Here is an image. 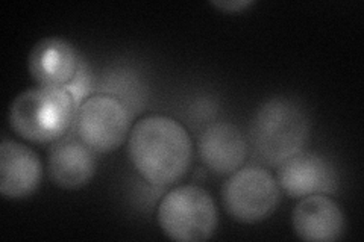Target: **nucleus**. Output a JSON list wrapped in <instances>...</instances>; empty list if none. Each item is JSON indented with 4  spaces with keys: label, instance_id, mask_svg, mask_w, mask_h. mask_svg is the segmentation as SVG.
I'll list each match as a JSON object with an SVG mask.
<instances>
[{
    "label": "nucleus",
    "instance_id": "1",
    "mask_svg": "<svg viewBox=\"0 0 364 242\" xmlns=\"http://www.w3.org/2000/svg\"><path fill=\"white\" fill-rule=\"evenodd\" d=\"M128 156L139 175L155 187L175 185L193 160L187 129L166 115H149L134 124L128 136Z\"/></svg>",
    "mask_w": 364,
    "mask_h": 242
},
{
    "label": "nucleus",
    "instance_id": "2",
    "mask_svg": "<svg viewBox=\"0 0 364 242\" xmlns=\"http://www.w3.org/2000/svg\"><path fill=\"white\" fill-rule=\"evenodd\" d=\"M310 129L309 115L298 101L273 97L257 109L250 124V141L258 158L277 168L304 152Z\"/></svg>",
    "mask_w": 364,
    "mask_h": 242
},
{
    "label": "nucleus",
    "instance_id": "3",
    "mask_svg": "<svg viewBox=\"0 0 364 242\" xmlns=\"http://www.w3.org/2000/svg\"><path fill=\"white\" fill-rule=\"evenodd\" d=\"M77 106L64 88L38 87L20 93L11 103L9 126L33 144H53L73 131Z\"/></svg>",
    "mask_w": 364,
    "mask_h": 242
},
{
    "label": "nucleus",
    "instance_id": "4",
    "mask_svg": "<svg viewBox=\"0 0 364 242\" xmlns=\"http://www.w3.org/2000/svg\"><path fill=\"white\" fill-rule=\"evenodd\" d=\"M158 224L163 233L178 242H202L218 229V207L208 191L181 185L168 191L158 206Z\"/></svg>",
    "mask_w": 364,
    "mask_h": 242
},
{
    "label": "nucleus",
    "instance_id": "5",
    "mask_svg": "<svg viewBox=\"0 0 364 242\" xmlns=\"http://www.w3.org/2000/svg\"><path fill=\"white\" fill-rule=\"evenodd\" d=\"M222 202L234 221L257 224L277 211L281 188L269 170L257 165L242 167L223 183Z\"/></svg>",
    "mask_w": 364,
    "mask_h": 242
},
{
    "label": "nucleus",
    "instance_id": "6",
    "mask_svg": "<svg viewBox=\"0 0 364 242\" xmlns=\"http://www.w3.org/2000/svg\"><path fill=\"white\" fill-rule=\"evenodd\" d=\"M129 132V108L109 94L91 96L76 111L73 133L97 155L117 150Z\"/></svg>",
    "mask_w": 364,
    "mask_h": 242
},
{
    "label": "nucleus",
    "instance_id": "7",
    "mask_svg": "<svg viewBox=\"0 0 364 242\" xmlns=\"http://www.w3.org/2000/svg\"><path fill=\"white\" fill-rule=\"evenodd\" d=\"M277 182L291 199L313 194H336L338 177L336 168L321 155L301 152L277 167Z\"/></svg>",
    "mask_w": 364,
    "mask_h": 242
},
{
    "label": "nucleus",
    "instance_id": "8",
    "mask_svg": "<svg viewBox=\"0 0 364 242\" xmlns=\"http://www.w3.org/2000/svg\"><path fill=\"white\" fill-rule=\"evenodd\" d=\"M48 168L55 187L68 191L79 189L95 177L97 153L70 132L50 145Z\"/></svg>",
    "mask_w": 364,
    "mask_h": 242
},
{
    "label": "nucleus",
    "instance_id": "9",
    "mask_svg": "<svg viewBox=\"0 0 364 242\" xmlns=\"http://www.w3.org/2000/svg\"><path fill=\"white\" fill-rule=\"evenodd\" d=\"M291 224L296 236L309 242H334L346 232L341 207L325 194H313L294 206Z\"/></svg>",
    "mask_w": 364,
    "mask_h": 242
},
{
    "label": "nucleus",
    "instance_id": "10",
    "mask_svg": "<svg viewBox=\"0 0 364 242\" xmlns=\"http://www.w3.org/2000/svg\"><path fill=\"white\" fill-rule=\"evenodd\" d=\"M43 164L25 144L4 140L0 144V194L8 200L28 199L40 187Z\"/></svg>",
    "mask_w": 364,
    "mask_h": 242
},
{
    "label": "nucleus",
    "instance_id": "11",
    "mask_svg": "<svg viewBox=\"0 0 364 242\" xmlns=\"http://www.w3.org/2000/svg\"><path fill=\"white\" fill-rule=\"evenodd\" d=\"M82 56L64 38H43L31 50L28 68L38 87L64 88L76 75Z\"/></svg>",
    "mask_w": 364,
    "mask_h": 242
},
{
    "label": "nucleus",
    "instance_id": "12",
    "mask_svg": "<svg viewBox=\"0 0 364 242\" xmlns=\"http://www.w3.org/2000/svg\"><path fill=\"white\" fill-rule=\"evenodd\" d=\"M198 152L202 164L214 175L231 176L243 167L247 156V144L235 124L219 121L202 132Z\"/></svg>",
    "mask_w": 364,
    "mask_h": 242
},
{
    "label": "nucleus",
    "instance_id": "13",
    "mask_svg": "<svg viewBox=\"0 0 364 242\" xmlns=\"http://www.w3.org/2000/svg\"><path fill=\"white\" fill-rule=\"evenodd\" d=\"M91 88H93V76H91L88 62L82 57L76 75L73 76L70 82L64 87V89L73 97L76 106L79 108L88 97H91Z\"/></svg>",
    "mask_w": 364,
    "mask_h": 242
},
{
    "label": "nucleus",
    "instance_id": "14",
    "mask_svg": "<svg viewBox=\"0 0 364 242\" xmlns=\"http://www.w3.org/2000/svg\"><path fill=\"white\" fill-rule=\"evenodd\" d=\"M211 5L214 8H218L223 13H230V14H237V13H242L246 8L252 6L254 2L252 0H228V2H211Z\"/></svg>",
    "mask_w": 364,
    "mask_h": 242
}]
</instances>
